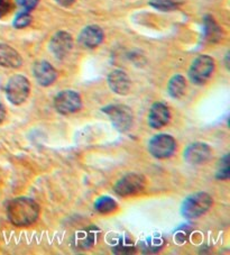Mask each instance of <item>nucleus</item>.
Masks as SVG:
<instances>
[{"mask_svg": "<svg viewBox=\"0 0 230 255\" xmlns=\"http://www.w3.org/2000/svg\"><path fill=\"white\" fill-rule=\"evenodd\" d=\"M212 206V198L207 192H197L183 201L181 213L187 219H197L205 215Z\"/></svg>", "mask_w": 230, "mask_h": 255, "instance_id": "nucleus-2", "label": "nucleus"}, {"mask_svg": "<svg viewBox=\"0 0 230 255\" xmlns=\"http://www.w3.org/2000/svg\"><path fill=\"white\" fill-rule=\"evenodd\" d=\"M180 0H152L149 5L162 11H172L181 6Z\"/></svg>", "mask_w": 230, "mask_h": 255, "instance_id": "nucleus-21", "label": "nucleus"}, {"mask_svg": "<svg viewBox=\"0 0 230 255\" xmlns=\"http://www.w3.org/2000/svg\"><path fill=\"white\" fill-rule=\"evenodd\" d=\"M55 1L62 7H70L71 5H73L75 0H55Z\"/></svg>", "mask_w": 230, "mask_h": 255, "instance_id": "nucleus-27", "label": "nucleus"}, {"mask_svg": "<svg viewBox=\"0 0 230 255\" xmlns=\"http://www.w3.org/2000/svg\"><path fill=\"white\" fill-rule=\"evenodd\" d=\"M146 186L145 177L138 173H128L119 179L115 184L114 190L120 197L134 196L143 191Z\"/></svg>", "mask_w": 230, "mask_h": 255, "instance_id": "nucleus-6", "label": "nucleus"}, {"mask_svg": "<svg viewBox=\"0 0 230 255\" xmlns=\"http://www.w3.org/2000/svg\"><path fill=\"white\" fill-rule=\"evenodd\" d=\"M5 118H6V109H5V106L0 103V124L5 121Z\"/></svg>", "mask_w": 230, "mask_h": 255, "instance_id": "nucleus-28", "label": "nucleus"}, {"mask_svg": "<svg viewBox=\"0 0 230 255\" xmlns=\"http://www.w3.org/2000/svg\"><path fill=\"white\" fill-rule=\"evenodd\" d=\"M108 85L117 95L126 96L130 91V79L122 70H114L109 73Z\"/></svg>", "mask_w": 230, "mask_h": 255, "instance_id": "nucleus-14", "label": "nucleus"}, {"mask_svg": "<svg viewBox=\"0 0 230 255\" xmlns=\"http://www.w3.org/2000/svg\"><path fill=\"white\" fill-rule=\"evenodd\" d=\"M104 41V32L99 26L90 25L82 29L79 35V43L86 48H95Z\"/></svg>", "mask_w": 230, "mask_h": 255, "instance_id": "nucleus-15", "label": "nucleus"}, {"mask_svg": "<svg viewBox=\"0 0 230 255\" xmlns=\"http://www.w3.org/2000/svg\"><path fill=\"white\" fill-rule=\"evenodd\" d=\"M81 107V97L73 90L61 91L54 98V108L61 115H71L80 111Z\"/></svg>", "mask_w": 230, "mask_h": 255, "instance_id": "nucleus-7", "label": "nucleus"}, {"mask_svg": "<svg viewBox=\"0 0 230 255\" xmlns=\"http://www.w3.org/2000/svg\"><path fill=\"white\" fill-rule=\"evenodd\" d=\"M113 252L115 254H131L135 252V246L132 241L127 237H120L113 246Z\"/></svg>", "mask_w": 230, "mask_h": 255, "instance_id": "nucleus-20", "label": "nucleus"}, {"mask_svg": "<svg viewBox=\"0 0 230 255\" xmlns=\"http://www.w3.org/2000/svg\"><path fill=\"white\" fill-rule=\"evenodd\" d=\"M23 64V59L15 48L0 43V65L3 68L17 69Z\"/></svg>", "mask_w": 230, "mask_h": 255, "instance_id": "nucleus-16", "label": "nucleus"}, {"mask_svg": "<svg viewBox=\"0 0 230 255\" xmlns=\"http://www.w3.org/2000/svg\"><path fill=\"white\" fill-rule=\"evenodd\" d=\"M215 70V61L209 55H200L193 61L189 70L190 80L196 85H205L212 76Z\"/></svg>", "mask_w": 230, "mask_h": 255, "instance_id": "nucleus-5", "label": "nucleus"}, {"mask_svg": "<svg viewBox=\"0 0 230 255\" xmlns=\"http://www.w3.org/2000/svg\"><path fill=\"white\" fill-rule=\"evenodd\" d=\"M103 112L109 117L115 128L120 133L129 130L134 123L131 109L126 105H109L103 108Z\"/></svg>", "mask_w": 230, "mask_h": 255, "instance_id": "nucleus-3", "label": "nucleus"}, {"mask_svg": "<svg viewBox=\"0 0 230 255\" xmlns=\"http://www.w3.org/2000/svg\"><path fill=\"white\" fill-rule=\"evenodd\" d=\"M203 25H205L203 27H205V35L208 41L212 43L220 41L221 36H223V32H221L219 25L216 23V20L211 16L205 17Z\"/></svg>", "mask_w": 230, "mask_h": 255, "instance_id": "nucleus-18", "label": "nucleus"}, {"mask_svg": "<svg viewBox=\"0 0 230 255\" xmlns=\"http://www.w3.org/2000/svg\"><path fill=\"white\" fill-rule=\"evenodd\" d=\"M185 89H187V81H185V78L181 76V74H176L173 78H171L169 85H167L169 95L174 99H180L181 97H183L185 94Z\"/></svg>", "mask_w": 230, "mask_h": 255, "instance_id": "nucleus-17", "label": "nucleus"}, {"mask_svg": "<svg viewBox=\"0 0 230 255\" xmlns=\"http://www.w3.org/2000/svg\"><path fill=\"white\" fill-rule=\"evenodd\" d=\"M95 209L96 212H98L99 214H103V215L112 214L117 209V202L115 201L112 197H108V196L100 197L99 199L95 202Z\"/></svg>", "mask_w": 230, "mask_h": 255, "instance_id": "nucleus-19", "label": "nucleus"}, {"mask_svg": "<svg viewBox=\"0 0 230 255\" xmlns=\"http://www.w3.org/2000/svg\"><path fill=\"white\" fill-rule=\"evenodd\" d=\"M39 0H17V2L19 3L20 7L24 8V10L30 11L33 10L35 7L37 6Z\"/></svg>", "mask_w": 230, "mask_h": 255, "instance_id": "nucleus-26", "label": "nucleus"}, {"mask_svg": "<svg viewBox=\"0 0 230 255\" xmlns=\"http://www.w3.org/2000/svg\"><path fill=\"white\" fill-rule=\"evenodd\" d=\"M12 9L11 0H0V18L5 17Z\"/></svg>", "mask_w": 230, "mask_h": 255, "instance_id": "nucleus-25", "label": "nucleus"}, {"mask_svg": "<svg viewBox=\"0 0 230 255\" xmlns=\"http://www.w3.org/2000/svg\"><path fill=\"white\" fill-rule=\"evenodd\" d=\"M164 246V240L161 237H148L144 242L143 249L145 253H157Z\"/></svg>", "mask_w": 230, "mask_h": 255, "instance_id": "nucleus-22", "label": "nucleus"}, {"mask_svg": "<svg viewBox=\"0 0 230 255\" xmlns=\"http://www.w3.org/2000/svg\"><path fill=\"white\" fill-rule=\"evenodd\" d=\"M30 23H32V16H30L29 11L24 10L16 16V18L14 20V26L16 28L20 29L27 27Z\"/></svg>", "mask_w": 230, "mask_h": 255, "instance_id": "nucleus-24", "label": "nucleus"}, {"mask_svg": "<svg viewBox=\"0 0 230 255\" xmlns=\"http://www.w3.org/2000/svg\"><path fill=\"white\" fill-rule=\"evenodd\" d=\"M216 178L218 180L229 179V154H226L219 162V168L217 170Z\"/></svg>", "mask_w": 230, "mask_h": 255, "instance_id": "nucleus-23", "label": "nucleus"}, {"mask_svg": "<svg viewBox=\"0 0 230 255\" xmlns=\"http://www.w3.org/2000/svg\"><path fill=\"white\" fill-rule=\"evenodd\" d=\"M171 113L164 103H154L148 113V124L154 129H160L169 124Z\"/></svg>", "mask_w": 230, "mask_h": 255, "instance_id": "nucleus-10", "label": "nucleus"}, {"mask_svg": "<svg viewBox=\"0 0 230 255\" xmlns=\"http://www.w3.org/2000/svg\"><path fill=\"white\" fill-rule=\"evenodd\" d=\"M29 91L30 83L28 79L21 76V74H16V76L11 77L6 86L7 99L16 106H19L27 100Z\"/></svg>", "mask_w": 230, "mask_h": 255, "instance_id": "nucleus-4", "label": "nucleus"}, {"mask_svg": "<svg viewBox=\"0 0 230 255\" xmlns=\"http://www.w3.org/2000/svg\"><path fill=\"white\" fill-rule=\"evenodd\" d=\"M176 142L174 137L167 134H158L149 140L148 151L156 159H167L174 154Z\"/></svg>", "mask_w": 230, "mask_h": 255, "instance_id": "nucleus-8", "label": "nucleus"}, {"mask_svg": "<svg viewBox=\"0 0 230 255\" xmlns=\"http://www.w3.org/2000/svg\"><path fill=\"white\" fill-rule=\"evenodd\" d=\"M100 236V230L98 227L90 226L75 233L73 239V246L77 250L85 251L94 246Z\"/></svg>", "mask_w": 230, "mask_h": 255, "instance_id": "nucleus-12", "label": "nucleus"}, {"mask_svg": "<svg viewBox=\"0 0 230 255\" xmlns=\"http://www.w3.org/2000/svg\"><path fill=\"white\" fill-rule=\"evenodd\" d=\"M183 157L187 163L192 165H200L207 163L212 157V149L209 145L202 142L190 144L185 148Z\"/></svg>", "mask_w": 230, "mask_h": 255, "instance_id": "nucleus-9", "label": "nucleus"}, {"mask_svg": "<svg viewBox=\"0 0 230 255\" xmlns=\"http://www.w3.org/2000/svg\"><path fill=\"white\" fill-rule=\"evenodd\" d=\"M72 47L73 38L66 32H57L50 42V50L57 59H64Z\"/></svg>", "mask_w": 230, "mask_h": 255, "instance_id": "nucleus-11", "label": "nucleus"}, {"mask_svg": "<svg viewBox=\"0 0 230 255\" xmlns=\"http://www.w3.org/2000/svg\"><path fill=\"white\" fill-rule=\"evenodd\" d=\"M7 216L14 226L27 227L37 221L39 206L28 197L15 198L7 206Z\"/></svg>", "mask_w": 230, "mask_h": 255, "instance_id": "nucleus-1", "label": "nucleus"}, {"mask_svg": "<svg viewBox=\"0 0 230 255\" xmlns=\"http://www.w3.org/2000/svg\"><path fill=\"white\" fill-rule=\"evenodd\" d=\"M33 73L36 81L43 87H48L55 82L57 72L52 64L47 61H38L34 64Z\"/></svg>", "mask_w": 230, "mask_h": 255, "instance_id": "nucleus-13", "label": "nucleus"}]
</instances>
